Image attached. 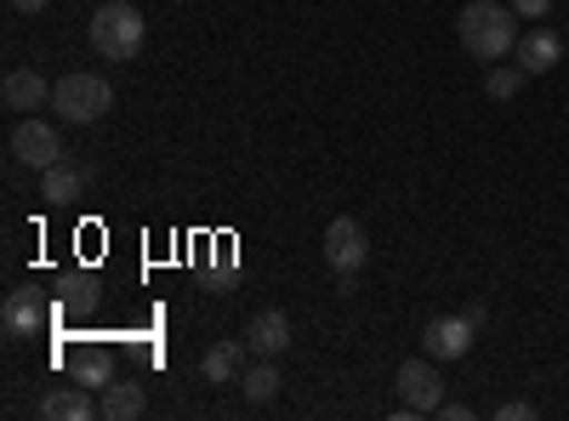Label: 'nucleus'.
I'll return each instance as SVG.
<instances>
[{
	"instance_id": "nucleus-3",
	"label": "nucleus",
	"mask_w": 569,
	"mask_h": 421,
	"mask_svg": "<svg viewBox=\"0 0 569 421\" xmlns=\"http://www.w3.org/2000/svg\"><path fill=\"white\" fill-rule=\"evenodd\" d=\"M52 109H58V120H69V126H98V120L114 109V91H109L103 74H63V80L52 86Z\"/></svg>"
},
{
	"instance_id": "nucleus-11",
	"label": "nucleus",
	"mask_w": 569,
	"mask_h": 421,
	"mask_svg": "<svg viewBox=\"0 0 569 421\" xmlns=\"http://www.w3.org/2000/svg\"><path fill=\"white\" fill-rule=\"evenodd\" d=\"M512 58H518V69H525V74H547V69H558V58H563V40L536 23L530 34H518Z\"/></svg>"
},
{
	"instance_id": "nucleus-2",
	"label": "nucleus",
	"mask_w": 569,
	"mask_h": 421,
	"mask_svg": "<svg viewBox=\"0 0 569 421\" xmlns=\"http://www.w3.org/2000/svg\"><path fill=\"white\" fill-rule=\"evenodd\" d=\"M91 52H98L103 63H131L142 52V12L126 7V0H109V7L91 12Z\"/></svg>"
},
{
	"instance_id": "nucleus-17",
	"label": "nucleus",
	"mask_w": 569,
	"mask_h": 421,
	"mask_svg": "<svg viewBox=\"0 0 569 421\" xmlns=\"http://www.w3.org/2000/svg\"><path fill=\"white\" fill-rule=\"evenodd\" d=\"M74 382L91 388V393H103V388L114 382V359H109V353H80V359H74Z\"/></svg>"
},
{
	"instance_id": "nucleus-8",
	"label": "nucleus",
	"mask_w": 569,
	"mask_h": 421,
	"mask_svg": "<svg viewBox=\"0 0 569 421\" xmlns=\"http://www.w3.org/2000/svg\"><path fill=\"white\" fill-rule=\"evenodd\" d=\"M46 319H52V313H46V302H40L34 285L7 291V302H0V324H7V337H40Z\"/></svg>"
},
{
	"instance_id": "nucleus-20",
	"label": "nucleus",
	"mask_w": 569,
	"mask_h": 421,
	"mask_svg": "<svg viewBox=\"0 0 569 421\" xmlns=\"http://www.w3.org/2000/svg\"><path fill=\"white\" fill-rule=\"evenodd\" d=\"M507 7H512L518 18H530V23H536V18H547V12H552V0H507Z\"/></svg>"
},
{
	"instance_id": "nucleus-6",
	"label": "nucleus",
	"mask_w": 569,
	"mask_h": 421,
	"mask_svg": "<svg viewBox=\"0 0 569 421\" xmlns=\"http://www.w3.org/2000/svg\"><path fill=\"white\" fill-rule=\"evenodd\" d=\"M472 342H479V324H472L467 313H445V319H433V324L421 331V353H433L439 364L467 359V353H472Z\"/></svg>"
},
{
	"instance_id": "nucleus-12",
	"label": "nucleus",
	"mask_w": 569,
	"mask_h": 421,
	"mask_svg": "<svg viewBox=\"0 0 569 421\" xmlns=\"http://www.w3.org/2000/svg\"><path fill=\"white\" fill-rule=\"evenodd\" d=\"M86 182H91L86 166L58 160V166H46V171H40V200H46V206H74V200L86 194Z\"/></svg>"
},
{
	"instance_id": "nucleus-19",
	"label": "nucleus",
	"mask_w": 569,
	"mask_h": 421,
	"mask_svg": "<svg viewBox=\"0 0 569 421\" xmlns=\"http://www.w3.org/2000/svg\"><path fill=\"white\" fill-rule=\"evenodd\" d=\"M530 415H536V404H530V399H507V404L496 410V421H530Z\"/></svg>"
},
{
	"instance_id": "nucleus-1",
	"label": "nucleus",
	"mask_w": 569,
	"mask_h": 421,
	"mask_svg": "<svg viewBox=\"0 0 569 421\" xmlns=\"http://www.w3.org/2000/svg\"><path fill=\"white\" fill-rule=\"evenodd\" d=\"M456 34H461V46H467V58L501 63L525 29H518V12L507 7V0H467L461 18H456Z\"/></svg>"
},
{
	"instance_id": "nucleus-7",
	"label": "nucleus",
	"mask_w": 569,
	"mask_h": 421,
	"mask_svg": "<svg viewBox=\"0 0 569 421\" xmlns=\"http://www.w3.org/2000/svg\"><path fill=\"white\" fill-rule=\"evenodd\" d=\"M325 262L337 273H359L370 262V233H365L359 217H337L325 228Z\"/></svg>"
},
{
	"instance_id": "nucleus-18",
	"label": "nucleus",
	"mask_w": 569,
	"mask_h": 421,
	"mask_svg": "<svg viewBox=\"0 0 569 421\" xmlns=\"http://www.w3.org/2000/svg\"><path fill=\"white\" fill-rule=\"evenodd\" d=\"M525 69H518V63H490V74H485V91H490V98L496 103H512L518 98V91H525Z\"/></svg>"
},
{
	"instance_id": "nucleus-9",
	"label": "nucleus",
	"mask_w": 569,
	"mask_h": 421,
	"mask_svg": "<svg viewBox=\"0 0 569 421\" xmlns=\"http://www.w3.org/2000/svg\"><path fill=\"white\" fill-rule=\"evenodd\" d=\"M0 98H7V109L23 120V114H34V109L52 103V80H46L40 69H12L7 86H0Z\"/></svg>"
},
{
	"instance_id": "nucleus-14",
	"label": "nucleus",
	"mask_w": 569,
	"mask_h": 421,
	"mask_svg": "<svg viewBox=\"0 0 569 421\" xmlns=\"http://www.w3.org/2000/svg\"><path fill=\"white\" fill-rule=\"evenodd\" d=\"M246 353H251L246 342H217V348L200 359V377L217 382V388H222V382H240V377H246Z\"/></svg>"
},
{
	"instance_id": "nucleus-10",
	"label": "nucleus",
	"mask_w": 569,
	"mask_h": 421,
	"mask_svg": "<svg viewBox=\"0 0 569 421\" xmlns=\"http://www.w3.org/2000/svg\"><path fill=\"white\" fill-rule=\"evenodd\" d=\"M246 348L257 359H279L284 348H291V319H284L279 308H262L251 324H246Z\"/></svg>"
},
{
	"instance_id": "nucleus-5",
	"label": "nucleus",
	"mask_w": 569,
	"mask_h": 421,
	"mask_svg": "<svg viewBox=\"0 0 569 421\" xmlns=\"http://www.w3.org/2000/svg\"><path fill=\"white\" fill-rule=\"evenodd\" d=\"M12 160L29 166V171H46V166H58L63 160V137L52 120H40V114H23L12 126Z\"/></svg>"
},
{
	"instance_id": "nucleus-4",
	"label": "nucleus",
	"mask_w": 569,
	"mask_h": 421,
	"mask_svg": "<svg viewBox=\"0 0 569 421\" xmlns=\"http://www.w3.org/2000/svg\"><path fill=\"white\" fill-rule=\"evenodd\" d=\"M445 404V370L433 353H421V359H405L399 364V421H416V415H433Z\"/></svg>"
},
{
	"instance_id": "nucleus-13",
	"label": "nucleus",
	"mask_w": 569,
	"mask_h": 421,
	"mask_svg": "<svg viewBox=\"0 0 569 421\" xmlns=\"http://www.w3.org/2000/svg\"><path fill=\"white\" fill-rule=\"evenodd\" d=\"M40 415L46 421H91V415H103V404L98 399H91V388H52V393H46L40 399Z\"/></svg>"
},
{
	"instance_id": "nucleus-16",
	"label": "nucleus",
	"mask_w": 569,
	"mask_h": 421,
	"mask_svg": "<svg viewBox=\"0 0 569 421\" xmlns=\"http://www.w3.org/2000/svg\"><path fill=\"white\" fill-rule=\"evenodd\" d=\"M279 370H273V359H257V364H246V377H240V393L251 399V404H273V393H279Z\"/></svg>"
},
{
	"instance_id": "nucleus-21",
	"label": "nucleus",
	"mask_w": 569,
	"mask_h": 421,
	"mask_svg": "<svg viewBox=\"0 0 569 421\" xmlns=\"http://www.w3.org/2000/svg\"><path fill=\"white\" fill-rule=\"evenodd\" d=\"M12 12H23V18H34V12H46V0H12Z\"/></svg>"
},
{
	"instance_id": "nucleus-15",
	"label": "nucleus",
	"mask_w": 569,
	"mask_h": 421,
	"mask_svg": "<svg viewBox=\"0 0 569 421\" xmlns=\"http://www.w3.org/2000/svg\"><path fill=\"white\" fill-rule=\"evenodd\" d=\"M98 404H103V421H137L142 410H149V399H142V382H109L103 393H98Z\"/></svg>"
}]
</instances>
